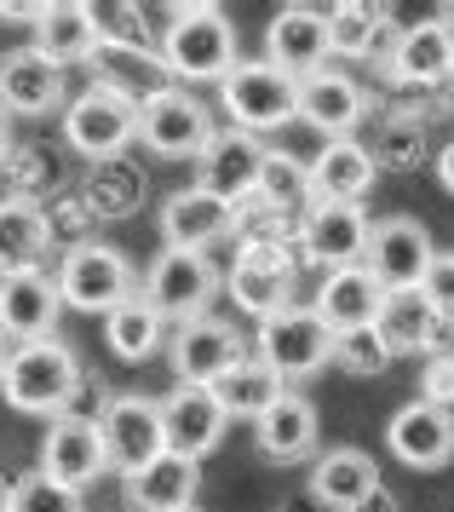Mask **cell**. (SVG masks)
Listing matches in <instances>:
<instances>
[{
    "label": "cell",
    "instance_id": "23",
    "mask_svg": "<svg viewBox=\"0 0 454 512\" xmlns=\"http://www.w3.org/2000/svg\"><path fill=\"white\" fill-rule=\"evenodd\" d=\"M317 438H322L317 403L305 392H294V386L253 420V443H259V455L276 461V466H294V461H305V455H317Z\"/></svg>",
    "mask_w": 454,
    "mask_h": 512
},
{
    "label": "cell",
    "instance_id": "16",
    "mask_svg": "<svg viewBox=\"0 0 454 512\" xmlns=\"http://www.w3.org/2000/svg\"><path fill=\"white\" fill-rule=\"evenodd\" d=\"M64 70L35 47L0 52V116H52L64 110Z\"/></svg>",
    "mask_w": 454,
    "mask_h": 512
},
{
    "label": "cell",
    "instance_id": "17",
    "mask_svg": "<svg viewBox=\"0 0 454 512\" xmlns=\"http://www.w3.org/2000/svg\"><path fill=\"white\" fill-rule=\"evenodd\" d=\"M299 242H305V259H317L322 271L363 265V248H368L363 202H311L305 219H299Z\"/></svg>",
    "mask_w": 454,
    "mask_h": 512
},
{
    "label": "cell",
    "instance_id": "27",
    "mask_svg": "<svg viewBox=\"0 0 454 512\" xmlns=\"http://www.w3.org/2000/svg\"><path fill=\"white\" fill-rule=\"evenodd\" d=\"M98 41H104V24H98V6H87V0H46L41 24H35V41L29 47L46 52L58 70L64 64H87L92 52H98Z\"/></svg>",
    "mask_w": 454,
    "mask_h": 512
},
{
    "label": "cell",
    "instance_id": "48",
    "mask_svg": "<svg viewBox=\"0 0 454 512\" xmlns=\"http://www.w3.org/2000/svg\"><path fill=\"white\" fill-rule=\"evenodd\" d=\"M449 87H454V58H449Z\"/></svg>",
    "mask_w": 454,
    "mask_h": 512
},
{
    "label": "cell",
    "instance_id": "37",
    "mask_svg": "<svg viewBox=\"0 0 454 512\" xmlns=\"http://www.w3.org/2000/svg\"><path fill=\"white\" fill-rule=\"evenodd\" d=\"M328 363L345 369V374H357V380H374V374L391 369V351H386V340L374 334V323L368 328H340V334H334V351H328Z\"/></svg>",
    "mask_w": 454,
    "mask_h": 512
},
{
    "label": "cell",
    "instance_id": "22",
    "mask_svg": "<svg viewBox=\"0 0 454 512\" xmlns=\"http://www.w3.org/2000/svg\"><path fill=\"white\" fill-rule=\"evenodd\" d=\"M374 334L386 340L391 357H432L454 340L449 323H437V311L426 305L420 288H403V294H386L380 311H374Z\"/></svg>",
    "mask_w": 454,
    "mask_h": 512
},
{
    "label": "cell",
    "instance_id": "18",
    "mask_svg": "<svg viewBox=\"0 0 454 512\" xmlns=\"http://www.w3.org/2000/svg\"><path fill=\"white\" fill-rule=\"evenodd\" d=\"M265 64L282 70L288 81L328 70V24H322L317 6H282L265 24Z\"/></svg>",
    "mask_w": 454,
    "mask_h": 512
},
{
    "label": "cell",
    "instance_id": "9",
    "mask_svg": "<svg viewBox=\"0 0 454 512\" xmlns=\"http://www.w3.org/2000/svg\"><path fill=\"white\" fill-rule=\"evenodd\" d=\"M138 139V104L92 81L87 93H75L64 104V144L81 150L87 162H115L127 144Z\"/></svg>",
    "mask_w": 454,
    "mask_h": 512
},
{
    "label": "cell",
    "instance_id": "30",
    "mask_svg": "<svg viewBox=\"0 0 454 512\" xmlns=\"http://www.w3.org/2000/svg\"><path fill=\"white\" fill-rule=\"evenodd\" d=\"M202 489V461H184L173 449H161L156 461L127 478V507L133 512H184L196 507Z\"/></svg>",
    "mask_w": 454,
    "mask_h": 512
},
{
    "label": "cell",
    "instance_id": "6",
    "mask_svg": "<svg viewBox=\"0 0 454 512\" xmlns=\"http://www.w3.org/2000/svg\"><path fill=\"white\" fill-rule=\"evenodd\" d=\"M219 294V271L207 254H190V248H161L144 271V305L156 311L161 323H190V317H207V305Z\"/></svg>",
    "mask_w": 454,
    "mask_h": 512
},
{
    "label": "cell",
    "instance_id": "28",
    "mask_svg": "<svg viewBox=\"0 0 454 512\" xmlns=\"http://www.w3.org/2000/svg\"><path fill=\"white\" fill-rule=\"evenodd\" d=\"M46 254H52V213L41 202L6 196L0 202V277L46 271Z\"/></svg>",
    "mask_w": 454,
    "mask_h": 512
},
{
    "label": "cell",
    "instance_id": "33",
    "mask_svg": "<svg viewBox=\"0 0 454 512\" xmlns=\"http://www.w3.org/2000/svg\"><path fill=\"white\" fill-rule=\"evenodd\" d=\"M207 392H213V403L225 409V420H259L276 397L288 392V386H282V380H276L259 357H242V363H236V369H225L213 386H207Z\"/></svg>",
    "mask_w": 454,
    "mask_h": 512
},
{
    "label": "cell",
    "instance_id": "49",
    "mask_svg": "<svg viewBox=\"0 0 454 512\" xmlns=\"http://www.w3.org/2000/svg\"><path fill=\"white\" fill-rule=\"evenodd\" d=\"M184 512H202V507H184Z\"/></svg>",
    "mask_w": 454,
    "mask_h": 512
},
{
    "label": "cell",
    "instance_id": "46",
    "mask_svg": "<svg viewBox=\"0 0 454 512\" xmlns=\"http://www.w3.org/2000/svg\"><path fill=\"white\" fill-rule=\"evenodd\" d=\"M0 512H12V484H6V472H0Z\"/></svg>",
    "mask_w": 454,
    "mask_h": 512
},
{
    "label": "cell",
    "instance_id": "8",
    "mask_svg": "<svg viewBox=\"0 0 454 512\" xmlns=\"http://www.w3.org/2000/svg\"><path fill=\"white\" fill-rule=\"evenodd\" d=\"M213 133L219 127H213L207 104L190 87H167L150 104H138V144L156 150L161 162H196Z\"/></svg>",
    "mask_w": 454,
    "mask_h": 512
},
{
    "label": "cell",
    "instance_id": "45",
    "mask_svg": "<svg viewBox=\"0 0 454 512\" xmlns=\"http://www.w3.org/2000/svg\"><path fill=\"white\" fill-rule=\"evenodd\" d=\"M12 150H18V144H12V133H6V116H0V162H12Z\"/></svg>",
    "mask_w": 454,
    "mask_h": 512
},
{
    "label": "cell",
    "instance_id": "7",
    "mask_svg": "<svg viewBox=\"0 0 454 512\" xmlns=\"http://www.w3.org/2000/svg\"><path fill=\"white\" fill-rule=\"evenodd\" d=\"M259 363L288 386V380H311L328 369V351H334V328L322 323L311 305H288L282 317L259 323Z\"/></svg>",
    "mask_w": 454,
    "mask_h": 512
},
{
    "label": "cell",
    "instance_id": "42",
    "mask_svg": "<svg viewBox=\"0 0 454 512\" xmlns=\"http://www.w3.org/2000/svg\"><path fill=\"white\" fill-rule=\"evenodd\" d=\"M41 12H46V0H0V24H41Z\"/></svg>",
    "mask_w": 454,
    "mask_h": 512
},
{
    "label": "cell",
    "instance_id": "38",
    "mask_svg": "<svg viewBox=\"0 0 454 512\" xmlns=\"http://www.w3.org/2000/svg\"><path fill=\"white\" fill-rule=\"evenodd\" d=\"M12 512H87V501L75 489L52 484L46 472H29V478L12 484Z\"/></svg>",
    "mask_w": 454,
    "mask_h": 512
},
{
    "label": "cell",
    "instance_id": "44",
    "mask_svg": "<svg viewBox=\"0 0 454 512\" xmlns=\"http://www.w3.org/2000/svg\"><path fill=\"white\" fill-rule=\"evenodd\" d=\"M437 185H443V190L454 196V139L443 144V150H437Z\"/></svg>",
    "mask_w": 454,
    "mask_h": 512
},
{
    "label": "cell",
    "instance_id": "24",
    "mask_svg": "<svg viewBox=\"0 0 454 512\" xmlns=\"http://www.w3.org/2000/svg\"><path fill=\"white\" fill-rule=\"evenodd\" d=\"M58 282L52 271H18V277H0V334L23 346V340H46L58 328Z\"/></svg>",
    "mask_w": 454,
    "mask_h": 512
},
{
    "label": "cell",
    "instance_id": "26",
    "mask_svg": "<svg viewBox=\"0 0 454 512\" xmlns=\"http://www.w3.org/2000/svg\"><path fill=\"white\" fill-rule=\"evenodd\" d=\"M236 231V208L219 202V196H207V190H173L167 202H161V236H167V248H190V254H207L213 242H225Z\"/></svg>",
    "mask_w": 454,
    "mask_h": 512
},
{
    "label": "cell",
    "instance_id": "34",
    "mask_svg": "<svg viewBox=\"0 0 454 512\" xmlns=\"http://www.w3.org/2000/svg\"><path fill=\"white\" fill-rule=\"evenodd\" d=\"M104 340H110V351L121 357V363H144V357H156L161 351L167 323L144 305V294H133L127 305H115L110 317H104Z\"/></svg>",
    "mask_w": 454,
    "mask_h": 512
},
{
    "label": "cell",
    "instance_id": "35",
    "mask_svg": "<svg viewBox=\"0 0 454 512\" xmlns=\"http://www.w3.org/2000/svg\"><path fill=\"white\" fill-rule=\"evenodd\" d=\"M248 202H259L265 213L288 219L294 208H311V179H305V162L288 156V150H265V167H259V185H253Z\"/></svg>",
    "mask_w": 454,
    "mask_h": 512
},
{
    "label": "cell",
    "instance_id": "40",
    "mask_svg": "<svg viewBox=\"0 0 454 512\" xmlns=\"http://www.w3.org/2000/svg\"><path fill=\"white\" fill-rule=\"evenodd\" d=\"M420 294H426V305L437 311V323L454 328V254H437L432 265H426V277H420Z\"/></svg>",
    "mask_w": 454,
    "mask_h": 512
},
{
    "label": "cell",
    "instance_id": "31",
    "mask_svg": "<svg viewBox=\"0 0 454 512\" xmlns=\"http://www.w3.org/2000/svg\"><path fill=\"white\" fill-rule=\"evenodd\" d=\"M380 484H386V478H380L374 455L351 449V443H340V449H322L317 461H311V495H317L328 512H351L363 495H374Z\"/></svg>",
    "mask_w": 454,
    "mask_h": 512
},
{
    "label": "cell",
    "instance_id": "1",
    "mask_svg": "<svg viewBox=\"0 0 454 512\" xmlns=\"http://www.w3.org/2000/svg\"><path fill=\"white\" fill-rule=\"evenodd\" d=\"M81 357H75V346H64V340H23V346L6 351V374H0V392H6V403L18 409V415H46L58 420L69 415V403L81 397Z\"/></svg>",
    "mask_w": 454,
    "mask_h": 512
},
{
    "label": "cell",
    "instance_id": "47",
    "mask_svg": "<svg viewBox=\"0 0 454 512\" xmlns=\"http://www.w3.org/2000/svg\"><path fill=\"white\" fill-rule=\"evenodd\" d=\"M6 351H12V346H6V340H0V374H6Z\"/></svg>",
    "mask_w": 454,
    "mask_h": 512
},
{
    "label": "cell",
    "instance_id": "20",
    "mask_svg": "<svg viewBox=\"0 0 454 512\" xmlns=\"http://www.w3.org/2000/svg\"><path fill=\"white\" fill-rule=\"evenodd\" d=\"M87 64H92V81L110 87V93H121L127 104H150L156 93L173 87V75H167V64H161V52L138 47V41H121V35H104Z\"/></svg>",
    "mask_w": 454,
    "mask_h": 512
},
{
    "label": "cell",
    "instance_id": "14",
    "mask_svg": "<svg viewBox=\"0 0 454 512\" xmlns=\"http://www.w3.org/2000/svg\"><path fill=\"white\" fill-rule=\"evenodd\" d=\"M386 449L403 466H414V472H437V466H449L454 461V409L426 403V397L403 403V409L391 415V426H386Z\"/></svg>",
    "mask_w": 454,
    "mask_h": 512
},
{
    "label": "cell",
    "instance_id": "36",
    "mask_svg": "<svg viewBox=\"0 0 454 512\" xmlns=\"http://www.w3.org/2000/svg\"><path fill=\"white\" fill-rule=\"evenodd\" d=\"M380 18H386V6H363V0L328 6V12H322V24H328V58H363L368 35H374Z\"/></svg>",
    "mask_w": 454,
    "mask_h": 512
},
{
    "label": "cell",
    "instance_id": "21",
    "mask_svg": "<svg viewBox=\"0 0 454 512\" xmlns=\"http://www.w3.org/2000/svg\"><path fill=\"white\" fill-rule=\"evenodd\" d=\"M363 116H368V93L345 70H317V75L299 81L294 121L317 127L322 139H351V127H357Z\"/></svg>",
    "mask_w": 454,
    "mask_h": 512
},
{
    "label": "cell",
    "instance_id": "3",
    "mask_svg": "<svg viewBox=\"0 0 454 512\" xmlns=\"http://www.w3.org/2000/svg\"><path fill=\"white\" fill-rule=\"evenodd\" d=\"M58 300L87 311V317H110L115 305L138 294V265L115 242H69L58 259Z\"/></svg>",
    "mask_w": 454,
    "mask_h": 512
},
{
    "label": "cell",
    "instance_id": "12",
    "mask_svg": "<svg viewBox=\"0 0 454 512\" xmlns=\"http://www.w3.org/2000/svg\"><path fill=\"white\" fill-rule=\"evenodd\" d=\"M167 357H173L179 386H213L225 369H236V363L248 357V340L236 334V323H225V317L207 311V317H190V323L173 328Z\"/></svg>",
    "mask_w": 454,
    "mask_h": 512
},
{
    "label": "cell",
    "instance_id": "10",
    "mask_svg": "<svg viewBox=\"0 0 454 512\" xmlns=\"http://www.w3.org/2000/svg\"><path fill=\"white\" fill-rule=\"evenodd\" d=\"M437 259V242L432 231L409 219V213H391L380 225H368V248H363V271L386 294H403V288H420L426 277V265Z\"/></svg>",
    "mask_w": 454,
    "mask_h": 512
},
{
    "label": "cell",
    "instance_id": "2",
    "mask_svg": "<svg viewBox=\"0 0 454 512\" xmlns=\"http://www.w3.org/2000/svg\"><path fill=\"white\" fill-rule=\"evenodd\" d=\"M179 18L161 35V64L173 75V87H196V81H225L242 52H236V24L225 6H173Z\"/></svg>",
    "mask_w": 454,
    "mask_h": 512
},
{
    "label": "cell",
    "instance_id": "29",
    "mask_svg": "<svg viewBox=\"0 0 454 512\" xmlns=\"http://www.w3.org/2000/svg\"><path fill=\"white\" fill-rule=\"evenodd\" d=\"M449 58H454V24L449 18H426V24H409L397 35V52H391L386 70L403 87H443L449 81Z\"/></svg>",
    "mask_w": 454,
    "mask_h": 512
},
{
    "label": "cell",
    "instance_id": "41",
    "mask_svg": "<svg viewBox=\"0 0 454 512\" xmlns=\"http://www.w3.org/2000/svg\"><path fill=\"white\" fill-rule=\"evenodd\" d=\"M426 403H443V409H454V340L443 351H432L426 357Z\"/></svg>",
    "mask_w": 454,
    "mask_h": 512
},
{
    "label": "cell",
    "instance_id": "13",
    "mask_svg": "<svg viewBox=\"0 0 454 512\" xmlns=\"http://www.w3.org/2000/svg\"><path fill=\"white\" fill-rule=\"evenodd\" d=\"M41 472L52 478V484L64 489H92L104 472H110V461H104V438H98V420L87 415H58L52 426H46V443H41Z\"/></svg>",
    "mask_w": 454,
    "mask_h": 512
},
{
    "label": "cell",
    "instance_id": "5",
    "mask_svg": "<svg viewBox=\"0 0 454 512\" xmlns=\"http://www.w3.org/2000/svg\"><path fill=\"white\" fill-rule=\"evenodd\" d=\"M230 300L236 311H248L253 323H271L282 317L288 305H294V259L288 248L276 242V236H248L242 248H236V265H230Z\"/></svg>",
    "mask_w": 454,
    "mask_h": 512
},
{
    "label": "cell",
    "instance_id": "4",
    "mask_svg": "<svg viewBox=\"0 0 454 512\" xmlns=\"http://www.w3.org/2000/svg\"><path fill=\"white\" fill-rule=\"evenodd\" d=\"M294 98H299V81H288L282 70H271L265 58H242L236 70L219 81V104L236 133H276L294 121Z\"/></svg>",
    "mask_w": 454,
    "mask_h": 512
},
{
    "label": "cell",
    "instance_id": "32",
    "mask_svg": "<svg viewBox=\"0 0 454 512\" xmlns=\"http://www.w3.org/2000/svg\"><path fill=\"white\" fill-rule=\"evenodd\" d=\"M380 300H386V288L368 277L363 265H340V271H328V277H322L311 311L340 334V328H368V323H374Z\"/></svg>",
    "mask_w": 454,
    "mask_h": 512
},
{
    "label": "cell",
    "instance_id": "39",
    "mask_svg": "<svg viewBox=\"0 0 454 512\" xmlns=\"http://www.w3.org/2000/svg\"><path fill=\"white\" fill-rule=\"evenodd\" d=\"M121 190H138V173H127V167H115V162H98V173H92V185H87V208L127 213L133 202H127Z\"/></svg>",
    "mask_w": 454,
    "mask_h": 512
},
{
    "label": "cell",
    "instance_id": "11",
    "mask_svg": "<svg viewBox=\"0 0 454 512\" xmlns=\"http://www.w3.org/2000/svg\"><path fill=\"white\" fill-rule=\"evenodd\" d=\"M98 438H104V461L110 472L133 478L144 466L156 461L167 438H161V403L144 392H127V397H110L104 415H98Z\"/></svg>",
    "mask_w": 454,
    "mask_h": 512
},
{
    "label": "cell",
    "instance_id": "43",
    "mask_svg": "<svg viewBox=\"0 0 454 512\" xmlns=\"http://www.w3.org/2000/svg\"><path fill=\"white\" fill-rule=\"evenodd\" d=\"M351 512H403V501H397V495H391L386 484L374 489V495H363V501H357V507Z\"/></svg>",
    "mask_w": 454,
    "mask_h": 512
},
{
    "label": "cell",
    "instance_id": "25",
    "mask_svg": "<svg viewBox=\"0 0 454 512\" xmlns=\"http://www.w3.org/2000/svg\"><path fill=\"white\" fill-rule=\"evenodd\" d=\"M305 179H311V202H363L380 179V156L357 139H328L317 162H305Z\"/></svg>",
    "mask_w": 454,
    "mask_h": 512
},
{
    "label": "cell",
    "instance_id": "15",
    "mask_svg": "<svg viewBox=\"0 0 454 512\" xmlns=\"http://www.w3.org/2000/svg\"><path fill=\"white\" fill-rule=\"evenodd\" d=\"M259 167H265V144L253 139V133L225 127V133H213L207 150L196 156V190L219 196L230 208H242L253 196V185H259Z\"/></svg>",
    "mask_w": 454,
    "mask_h": 512
},
{
    "label": "cell",
    "instance_id": "19",
    "mask_svg": "<svg viewBox=\"0 0 454 512\" xmlns=\"http://www.w3.org/2000/svg\"><path fill=\"white\" fill-rule=\"evenodd\" d=\"M161 403V438H167V449L173 455H184V461H202L207 449H219V438H225V409L213 403V392L207 386H173L167 397H156Z\"/></svg>",
    "mask_w": 454,
    "mask_h": 512
}]
</instances>
